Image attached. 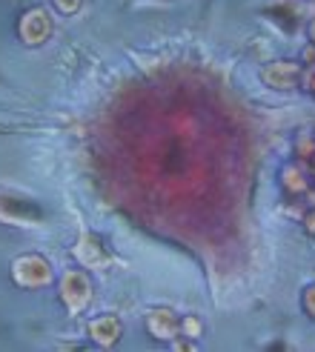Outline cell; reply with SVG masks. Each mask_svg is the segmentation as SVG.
<instances>
[{
  "mask_svg": "<svg viewBox=\"0 0 315 352\" xmlns=\"http://www.w3.org/2000/svg\"><path fill=\"white\" fill-rule=\"evenodd\" d=\"M75 255L80 263H86V267H103L107 263V258H103V250H100V243L89 235H83L80 243L75 246Z\"/></svg>",
  "mask_w": 315,
  "mask_h": 352,
  "instance_id": "cell-8",
  "label": "cell"
},
{
  "mask_svg": "<svg viewBox=\"0 0 315 352\" xmlns=\"http://www.w3.org/2000/svg\"><path fill=\"white\" fill-rule=\"evenodd\" d=\"M284 186L290 192H307L309 184H307V175L298 169V166H287L284 169Z\"/></svg>",
  "mask_w": 315,
  "mask_h": 352,
  "instance_id": "cell-10",
  "label": "cell"
},
{
  "mask_svg": "<svg viewBox=\"0 0 315 352\" xmlns=\"http://www.w3.org/2000/svg\"><path fill=\"white\" fill-rule=\"evenodd\" d=\"M304 60L315 66V46H309V49H304Z\"/></svg>",
  "mask_w": 315,
  "mask_h": 352,
  "instance_id": "cell-15",
  "label": "cell"
},
{
  "mask_svg": "<svg viewBox=\"0 0 315 352\" xmlns=\"http://www.w3.org/2000/svg\"><path fill=\"white\" fill-rule=\"evenodd\" d=\"M49 32H52V21H49V14L41 12V9H32L29 14H23V21H21V38L29 43V46H38L49 38Z\"/></svg>",
  "mask_w": 315,
  "mask_h": 352,
  "instance_id": "cell-5",
  "label": "cell"
},
{
  "mask_svg": "<svg viewBox=\"0 0 315 352\" xmlns=\"http://www.w3.org/2000/svg\"><path fill=\"white\" fill-rule=\"evenodd\" d=\"M89 332H92V338L100 346H109V344H115L120 338V324L115 318H98V321H92Z\"/></svg>",
  "mask_w": 315,
  "mask_h": 352,
  "instance_id": "cell-9",
  "label": "cell"
},
{
  "mask_svg": "<svg viewBox=\"0 0 315 352\" xmlns=\"http://www.w3.org/2000/svg\"><path fill=\"white\" fill-rule=\"evenodd\" d=\"M309 34H312V41H315V21L309 23Z\"/></svg>",
  "mask_w": 315,
  "mask_h": 352,
  "instance_id": "cell-17",
  "label": "cell"
},
{
  "mask_svg": "<svg viewBox=\"0 0 315 352\" xmlns=\"http://www.w3.org/2000/svg\"><path fill=\"white\" fill-rule=\"evenodd\" d=\"M304 307H307V312L315 318V287L307 289V295H304Z\"/></svg>",
  "mask_w": 315,
  "mask_h": 352,
  "instance_id": "cell-13",
  "label": "cell"
},
{
  "mask_svg": "<svg viewBox=\"0 0 315 352\" xmlns=\"http://www.w3.org/2000/svg\"><path fill=\"white\" fill-rule=\"evenodd\" d=\"M264 14L272 23H278V29H284L287 34H295L301 26V6L292 3V0H275L264 9Z\"/></svg>",
  "mask_w": 315,
  "mask_h": 352,
  "instance_id": "cell-4",
  "label": "cell"
},
{
  "mask_svg": "<svg viewBox=\"0 0 315 352\" xmlns=\"http://www.w3.org/2000/svg\"><path fill=\"white\" fill-rule=\"evenodd\" d=\"M0 218L9 223H41V212L32 204H21L17 198H0Z\"/></svg>",
  "mask_w": 315,
  "mask_h": 352,
  "instance_id": "cell-6",
  "label": "cell"
},
{
  "mask_svg": "<svg viewBox=\"0 0 315 352\" xmlns=\"http://www.w3.org/2000/svg\"><path fill=\"white\" fill-rule=\"evenodd\" d=\"M184 332H186L189 338H198L201 336V321L198 318H186L184 321Z\"/></svg>",
  "mask_w": 315,
  "mask_h": 352,
  "instance_id": "cell-11",
  "label": "cell"
},
{
  "mask_svg": "<svg viewBox=\"0 0 315 352\" xmlns=\"http://www.w3.org/2000/svg\"><path fill=\"white\" fill-rule=\"evenodd\" d=\"M301 72L304 69L298 63H290V60H278V63H270L261 78L264 83H270L272 89H295V86L301 83Z\"/></svg>",
  "mask_w": 315,
  "mask_h": 352,
  "instance_id": "cell-3",
  "label": "cell"
},
{
  "mask_svg": "<svg viewBox=\"0 0 315 352\" xmlns=\"http://www.w3.org/2000/svg\"><path fill=\"white\" fill-rule=\"evenodd\" d=\"M301 80H304L307 89H312V92H315V66H312V69H307V72H301Z\"/></svg>",
  "mask_w": 315,
  "mask_h": 352,
  "instance_id": "cell-14",
  "label": "cell"
},
{
  "mask_svg": "<svg viewBox=\"0 0 315 352\" xmlns=\"http://www.w3.org/2000/svg\"><path fill=\"white\" fill-rule=\"evenodd\" d=\"M304 223H307V230H309V232H315V212H309V215L304 218Z\"/></svg>",
  "mask_w": 315,
  "mask_h": 352,
  "instance_id": "cell-16",
  "label": "cell"
},
{
  "mask_svg": "<svg viewBox=\"0 0 315 352\" xmlns=\"http://www.w3.org/2000/svg\"><path fill=\"white\" fill-rule=\"evenodd\" d=\"M12 275L14 280L21 287H46L49 280H52V270H49V263L38 255H26V258H17L14 261V267H12Z\"/></svg>",
  "mask_w": 315,
  "mask_h": 352,
  "instance_id": "cell-1",
  "label": "cell"
},
{
  "mask_svg": "<svg viewBox=\"0 0 315 352\" xmlns=\"http://www.w3.org/2000/svg\"><path fill=\"white\" fill-rule=\"evenodd\" d=\"M61 295H63V301H66L69 309L80 312L86 304H89V298H92V289H89V280H86V275L66 272L63 280H61Z\"/></svg>",
  "mask_w": 315,
  "mask_h": 352,
  "instance_id": "cell-2",
  "label": "cell"
},
{
  "mask_svg": "<svg viewBox=\"0 0 315 352\" xmlns=\"http://www.w3.org/2000/svg\"><path fill=\"white\" fill-rule=\"evenodd\" d=\"M149 332L155 338H164V341H172L175 336H178V321H175V315L169 309H155L149 315Z\"/></svg>",
  "mask_w": 315,
  "mask_h": 352,
  "instance_id": "cell-7",
  "label": "cell"
},
{
  "mask_svg": "<svg viewBox=\"0 0 315 352\" xmlns=\"http://www.w3.org/2000/svg\"><path fill=\"white\" fill-rule=\"evenodd\" d=\"M55 3H58V9L61 12H78V6H80V0H55Z\"/></svg>",
  "mask_w": 315,
  "mask_h": 352,
  "instance_id": "cell-12",
  "label": "cell"
}]
</instances>
